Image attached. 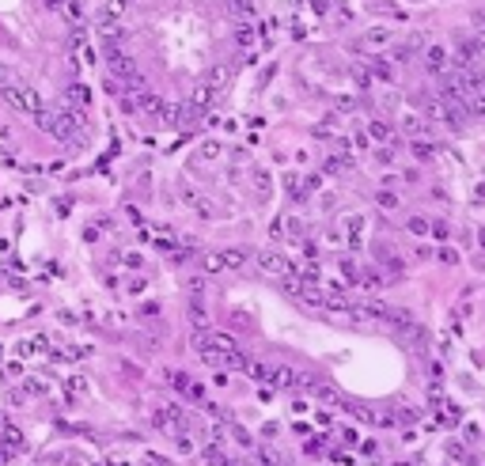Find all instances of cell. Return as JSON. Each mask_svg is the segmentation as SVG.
<instances>
[{"mask_svg":"<svg viewBox=\"0 0 485 466\" xmlns=\"http://www.w3.org/2000/svg\"><path fill=\"white\" fill-rule=\"evenodd\" d=\"M0 95H4V103L12 106L15 114H31V118L42 114V99H38V91H34L31 84H23V80H8Z\"/></svg>","mask_w":485,"mask_h":466,"instance_id":"cell-1","label":"cell"},{"mask_svg":"<svg viewBox=\"0 0 485 466\" xmlns=\"http://www.w3.org/2000/svg\"><path fill=\"white\" fill-rule=\"evenodd\" d=\"M254 266H258V273H269V277L296 273V269L288 266V258H285V254H277V250H261V254L254 258Z\"/></svg>","mask_w":485,"mask_h":466,"instance_id":"cell-2","label":"cell"},{"mask_svg":"<svg viewBox=\"0 0 485 466\" xmlns=\"http://www.w3.org/2000/svg\"><path fill=\"white\" fill-rule=\"evenodd\" d=\"M436 118L443 121V129L462 133V125H467V106H459V103H443V99H440V114H436Z\"/></svg>","mask_w":485,"mask_h":466,"instance_id":"cell-3","label":"cell"},{"mask_svg":"<svg viewBox=\"0 0 485 466\" xmlns=\"http://www.w3.org/2000/svg\"><path fill=\"white\" fill-rule=\"evenodd\" d=\"M425 69H429L432 76H448V69H451V53L443 50V46H429V50H425Z\"/></svg>","mask_w":485,"mask_h":466,"instance_id":"cell-4","label":"cell"},{"mask_svg":"<svg viewBox=\"0 0 485 466\" xmlns=\"http://www.w3.org/2000/svg\"><path fill=\"white\" fill-rule=\"evenodd\" d=\"M364 231H368V220L360 216V212H353L349 224H345V239H349V247H353V250L364 247Z\"/></svg>","mask_w":485,"mask_h":466,"instance_id":"cell-5","label":"cell"},{"mask_svg":"<svg viewBox=\"0 0 485 466\" xmlns=\"http://www.w3.org/2000/svg\"><path fill=\"white\" fill-rule=\"evenodd\" d=\"M402 129H406V137H413V140H429V121L417 118V114H406Z\"/></svg>","mask_w":485,"mask_h":466,"instance_id":"cell-6","label":"cell"},{"mask_svg":"<svg viewBox=\"0 0 485 466\" xmlns=\"http://www.w3.org/2000/svg\"><path fill=\"white\" fill-rule=\"evenodd\" d=\"M50 353V341L46 337H27V341L15 345V356H46Z\"/></svg>","mask_w":485,"mask_h":466,"instance_id":"cell-7","label":"cell"},{"mask_svg":"<svg viewBox=\"0 0 485 466\" xmlns=\"http://www.w3.org/2000/svg\"><path fill=\"white\" fill-rule=\"evenodd\" d=\"M345 167H353V155H349V152H337V155H326V159H322V171L326 174H341Z\"/></svg>","mask_w":485,"mask_h":466,"instance_id":"cell-8","label":"cell"},{"mask_svg":"<svg viewBox=\"0 0 485 466\" xmlns=\"http://www.w3.org/2000/svg\"><path fill=\"white\" fill-rule=\"evenodd\" d=\"M186 205H190L193 212H201V216H216L212 201H209V197H201V193H193V190H186Z\"/></svg>","mask_w":485,"mask_h":466,"instance_id":"cell-9","label":"cell"},{"mask_svg":"<svg viewBox=\"0 0 485 466\" xmlns=\"http://www.w3.org/2000/svg\"><path fill=\"white\" fill-rule=\"evenodd\" d=\"M87 103H91V91H87L84 84H72L69 87V106L72 110H87Z\"/></svg>","mask_w":485,"mask_h":466,"instance_id":"cell-10","label":"cell"},{"mask_svg":"<svg viewBox=\"0 0 485 466\" xmlns=\"http://www.w3.org/2000/svg\"><path fill=\"white\" fill-rule=\"evenodd\" d=\"M201 462H205V466H228L231 459L224 455V448H220V443H209V448L201 451Z\"/></svg>","mask_w":485,"mask_h":466,"instance_id":"cell-11","label":"cell"},{"mask_svg":"<svg viewBox=\"0 0 485 466\" xmlns=\"http://www.w3.org/2000/svg\"><path fill=\"white\" fill-rule=\"evenodd\" d=\"M341 406H345L349 417H356V421H364V424H375V421H379V417L368 410V406H360V402H341Z\"/></svg>","mask_w":485,"mask_h":466,"instance_id":"cell-12","label":"cell"},{"mask_svg":"<svg viewBox=\"0 0 485 466\" xmlns=\"http://www.w3.org/2000/svg\"><path fill=\"white\" fill-rule=\"evenodd\" d=\"M372 76H375V80H383V84H391L394 80L391 61H387V57H372Z\"/></svg>","mask_w":485,"mask_h":466,"instance_id":"cell-13","label":"cell"},{"mask_svg":"<svg viewBox=\"0 0 485 466\" xmlns=\"http://www.w3.org/2000/svg\"><path fill=\"white\" fill-rule=\"evenodd\" d=\"M220 269H224V250H212L201 258V273H220Z\"/></svg>","mask_w":485,"mask_h":466,"instance_id":"cell-14","label":"cell"},{"mask_svg":"<svg viewBox=\"0 0 485 466\" xmlns=\"http://www.w3.org/2000/svg\"><path fill=\"white\" fill-rule=\"evenodd\" d=\"M368 137H372V140H391V125H387L383 118L368 121Z\"/></svg>","mask_w":485,"mask_h":466,"instance_id":"cell-15","label":"cell"},{"mask_svg":"<svg viewBox=\"0 0 485 466\" xmlns=\"http://www.w3.org/2000/svg\"><path fill=\"white\" fill-rule=\"evenodd\" d=\"M391 42V31L387 27H372V31L364 34V46H387Z\"/></svg>","mask_w":485,"mask_h":466,"instance_id":"cell-16","label":"cell"},{"mask_svg":"<svg viewBox=\"0 0 485 466\" xmlns=\"http://www.w3.org/2000/svg\"><path fill=\"white\" fill-rule=\"evenodd\" d=\"M337 273H341V277L349 280V285H356V280H360V269H356L349 258H337Z\"/></svg>","mask_w":485,"mask_h":466,"instance_id":"cell-17","label":"cell"},{"mask_svg":"<svg viewBox=\"0 0 485 466\" xmlns=\"http://www.w3.org/2000/svg\"><path fill=\"white\" fill-rule=\"evenodd\" d=\"M152 247L156 250H174L178 247V242H174V231H156V235H152Z\"/></svg>","mask_w":485,"mask_h":466,"instance_id":"cell-18","label":"cell"},{"mask_svg":"<svg viewBox=\"0 0 485 466\" xmlns=\"http://www.w3.org/2000/svg\"><path fill=\"white\" fill-rule=\"evenodd\" d=\"M247 261V250H224V269H239Z\"/></svg>","mask_w":485,"mask_h":466,"instance_id":"cell-19","label":"cell"},{"mask_svg":"<svg viewBox=\"0 0 485 466\" xmlns=\"http://www.w3.org/2000/svg\"><path fill=\"white\" fill-rule=\"evenodd\" d=\"M182 394H186V398H190V402H197V406H205V387H201V383H186V391H182Z\"/></svg>","mask_w":485,"mask_h":466,"instance_id":"cell-20","label":"cell"},{"mask_svg":"<svg viewBox=\"0 0 485 466\" xmlns=\"http://www.w3.org/2000/svg\"><path fill=\"white\" fill-rule=\"evenodd\" d=\"M410 231H413V235H429L432 224H429L425 216H410Z\"/></svg>","mask_w":485,"mask_h":466,"instance_id":"cell-21","label":"cell"},{"mask_svg":"<svg viewBox=\"0 0 485 466\" xmlns=\"http://www.w3.org/2000/svg\"><path fill=\"white\" fill-rule=\"evenodd\" d=\"M375 201H379L383 209H394V205H398V197H394V190H387V186H383L379 193H375Z\"/></svg>","mask_w":485,"mask_h":466,"instance_id":"cell-22","label":"cell"},{"mask_svg":"<svg viewBox=\"0 0 485 466\" xmlns=\"http://www.w3.org/2000/svg\"><path fill=\"white\" fill-rule=\"evenodd\" d=\"M432 239H440V242H448V235H451V228L443 224V220H432V231H429Z\"/></svg>","mask_w":485,"mask_h":466,"instance_id":"cell-23","label":"cell"},{"mask_svg":"<svg viewBox=\"0 0 485 466\" xmlns=\"http://www.w3.org/2000/svg\"><path fill=\"white\" fill-rule=\"evenodd\" d=\"M417 46H421V42H417V38H410L406 46H398V50H394V57H398V61H406V57H413V53H417Z\"/></svg>","mask_w":485,"mask_h":466,"instance_id":"cell-24","label":"cell"},{"mask_svg":"<svg viewBox=\"0 0 485 466\" xmlns=\"http://www.w3.org/2000/svg\"><path fill=\"white\" fill-rule=\"evenodd\" d=\"M413 155H417V159H429V155H432V144L429 140H413V148H410Z\"/></svg>","mask_w":485,"mask_h":466,"instance_id":"cell-25","label":"cell"},{"mask_svg":"<svg viewBox=\"0 0 485 466\" xmlns=\"http://www.w3.org/2000/svg\"><path fill=\"white\" fill-rule=\"evenodd\" d=\"M190 322H193V326L205 322V307H201V299H193V303H190Z\"/></svg>","mask_w":485,"mask_h":466,"instance_id":"cell-26","label":"cell"},{"mask_svg":"<svg viewBox=\"0 0 485 466\" xmlns=\"http://www.w3.org/2000/svg\"><path fill=\"white\" fill-rule=\"evenodd\" d=\"M216 155H220V144H216V140H205V144H201V159H216Z\"/></svg>","mask_w":485,"mask_h":466,"instance_id":"cell-27","label":"cell"},{"mask_svg":"<svg viewBox=\"0 0 485 466\" xmlns=\"http://www.w3.org/2000/svg\"><path fill=\"white\" fill-rule=\"evenodd\" d=\"M235 42L239 46H250V42H254V31H250V27H235Z\"/></svg>","mask_w":485,"mask_h":466,"instance_id":"cell-28","label":"cell"},{"mask_svg":"<svg viewBox=\"0 0 485 466\" xmlns=\"http://www.w3.org/2000/svg\"><path fill=\"white\" fill-rule=\"evenodd\" d=\"M360 280H364V285H372V288H375V285H383V269H368Z\"/></svg>","mask_w":485,"mask_h":466,"instance_id":"cell-29","label":"cell"},{"mask_svg":"<svg viewBox=\"0 0 485 466\" xmlns=\"http://www.w3.org/2000/svg\"><path fill=\"white\" fill-rule=\"evenodd\" d=\"M61 12L69 15V19H80V15H84V8H80V0H69V4H65Z\"/></svg>","mask_w":485,"mask_h":466,"instance_id":"cell-30","label":"cell"},{"mask_svg":"<svg viewBox=\"0 0 485 466\" xmlns=\"http://www.w3.org/2000/svg\"><path fill=\"white\" fill-rule=\"evenodd\" d=\"M122 261H125V266H129V269H140V254H137V250H125V254H122Z\"/></svg>","mask_w":485,"mask_h":466,"instance_id":"cell-31","label":"cell"},{"mask_svg":"<svg viewBox=\"0 0 485 466\" xmlns=\"http://www.w3.org/2000/svg\"><path fill=\"white\" fill-rule=\"evenodd\" d=\"M322 182H326L322 174H311V178H304V190H307V193H315V190H322Z\"/></svg>","mask_w":485,"mask_h":466,"instance_id":"cell-32","label":"cell"},{"mask_svg":"<svg viewBox=\"0 0 485 466\" xmlns=\"http://www.w3.org/2000/svg\"><path fill=\"white\" fill-rule=\"evenodd\" d=\"M231 436H235V443H243V448H250V432H247V429H239V424H231Z\"/></svg>","mask_w":485,"mask_h":466,"instance_id":"cell-33","label":"cell"},{"mask_svg":"<svg viewBox=\"0 0 485 466\" xmlns=\"http://www.w3.org/2000/svg\"><path fill=\"white\" fill-rule=\"evenodd\" d=\"M375 159H379L383 167H391L394 163V148H375Z\"/></svg>","mask_w":485,"mask_h":466,"instance_id":"cell-34","label":"cell"},{"mask_svg":"<svg viewBox=\"0 0 485 466\" xmlns=\"http://www.w3.org/2000/svg\"><path fill=\"white\" fill-rule=\"evenodd\" d=\"M436 258H440L443 266H455V261H459V254H455L451 247H440V254H436Z\"/></svg>","mask_w":485,"mask_h":466,"instance_id":"cell-35","label":"cell"},{"mask_svg":"<svg viewBox=\"0 0 485 466\" xmlns=\"http://www.w3.org/2000/svg\"><path fill=\"white\" fill-rule=\"evenodd\" d=\"M42 391H46L42 379H27V383H23V394H42Z\"/></svg>","mask_w":485,"mask_h":466,"instance_id":"cell-36","label":"cell"},{"mask_svg":"<svg viewBox=\"0 0 485 466\" xmlns=\"http://www.w3.org/2000/svg\"><path fill=\"white\" fill-rule=\"evenodd\" d=\"M383 186L394 190V186H402V178H398V174H383Z\"/></svg>","mask_w":485,"mask_h":466,"instance_id":"cell-37","label":"cell"},{"mask_svg":"<svg viewBox=\"0 0 485 466\" xmlns=\"http://www.w3.org/2000/svg\"><path fill=\"white\" fill-rule=\"evenodd\" d=\"M4 440H8V443H15V448H19V443H23V436H19V429H8V436H4Z\"/></svg>","mask_w":485,"mask_h":466,"instance_id":"cell-38","label":"cell"},{"mask_svg":"<svg viewBox=\"0 0 485 466\" xmlns=\"http://www.w3.org/2000/svg\"><path fill=\"white\" fill-rule=\"evenodd\" d=\"M288 231H292V235H304V220H288Z\"/></svg>","mask_w":485,"mask_h":466,"instance_id":"cell-39","label":"cell"},{"mask_svg":"<svg viewBox=\"0 0 485 466\" xmlns=\"http://www.w3.org/2000/svg\"><path fill=\"white\" fill-rule=\"evenodd\" d=\"M360 451L368 455V459H372V455H379V448H375V443H372V440H368V443H360Z\"/></svg>","mask_w":485,"mask_h":466,"instance_id":"cell-40","label":"cell"},{"mask_svg":"<svg viewBox=\"0 0 485 466\" xmlns=\"http://www.w3.org/2000/svg\"><path fill=\"white\" fill-rule=\"evenodd\" d=\"M4 372H8V375H23V364H19V360H12V364L4 368Z\"/></svg>","mask_w":485,"mask_h":466,"instance_id":"cell-41","label":"cell"},{"mask_svg":"<svg viewBox=\"0 0 485 466\" xmlns=\"http://www.w3.org/2000/svg\"><path fill=\"white\" fill-rule=\"evenodd\" d=\"M334 459L341 462V466H353V455H345V451H334Z\"/></svg>","mask_w":485,"mask_h":466,"instance_id":"cell-42","label":"cell"},{"mask_svg":"<svg viewBox=\"0 0 485 466\" xmlns=\"http://www.w3.org/2000/svg\"><path fill=\"white\" fill-rule=\"evenodd\" d=\"M65 4H69V0H46V8H53V12H61Z\"/></svg>","mask_w":485,"mask_h":466,"instance_id":"cell-43","label":"cell"},{"mask_svg":"<svg viewBox=\"0 0 485 466\" xmlns=\"http://www.w3.org/2000/svg\"><path fill=\"white\" fill-rule=\"evenodd\" d=\"M12 80V76H8V69H4V61H0V91H4V84Z\"/></svg>","mask_w":485,"mask_h":466,"instance_id":"cell-44","label":"cell"},{"mask_svg":"<svg viewBox=\"0 0 485 466\" xmlns=\"http://www.w3.org/2000/svg\"><path fill=\"white\" fill-rule=\"evenodd\" d=\"M478 239H481V247H485V228H481V231H478Z\"/></svg>","mask_w":485,"mask_h":466,"instance_id":"cell-45","label":"cell"},{"mask_svg":"<svg viewBox=\"0 0 485 466\" xmlns=\"http://www.w3.org/2000/svg\"><path fill=\"white\" fill-rule=\"evenodd\" d=\"M228 466H247V462H239V459H231V462H228Z\"/></svg>","mask_w":485,"mask_h":466,"instance_id":"cell-46","label":"cell"}]
</instances>
